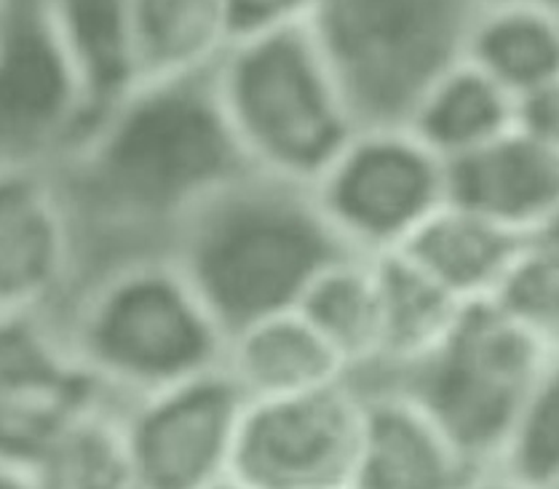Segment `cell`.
I'll return each instance as SVG.
<instances>
[{"mask_svg": "<svg viewBox=\"0 0 559 489\" xmlns=\"http://www.w3.org/2000/svg\"><path fill=\"white\" fill-rule=\"evenodd\" d=\"M346 254L311 184L247 171L177 225L171 260L230 337L297 310Z\"/></svg>", "mask_w": 559, "mask_h": 489, "instance_id": "obj_1", "label": "cell"}, {"mask_svg": "<svg viewBox=\"0 0 559 489\" xmlns=\"http://www.w3.org/2000/svg\"><path fill=\"white\" fill-rule=\"evenodd\" d=\"M99 204L127 219L180 225L247 175L234 129L204 75L136 83L73 151Z\"/></svg>", "mask_w": 559, "mask_h": 489, "instance_id": "obj_2", "label": "cell"}, {"mask_svg": "<svg viewBox=\"0 0 559 489\" xmlns=\"http://www.w3.org/2000/svg\"><path fill=\"white\" fill-rule=\"evenodd\" d=\"M214 88L249 169L313 184L361 123L313 25L241 35Z\"/></svg>", "mask_w": 559, "mask_h": 489, "instance_id": "obj_3", "label": "cell"}, {"mask_svg": "<svg viewBox=\"0 0 559 489\" xmlns=\"http://www.w3.org/2000/svg\"><path fill=\"white\" fill-rule=\"evenodd\" d=\"M68 348L103 391L136 402L223 367L228 335L169 258L105 276L83 297Z\"/></svg>", "mask_w": 559, "mask_h": 489, "instance_id": "obj_4", "label": "cell"}, {"mask_svg": "<svg viewBox=\"0 0 559 489\" xmlns=\"http://www.w3.org/2000/svg\"><path fill=\"white\" fill-rule=\"evenodd\" d=\"M485 0H326L313 29L361 123H404L466 57Z\"/></svg>", "mask_w": 559, "mask_h": 489, "instance_id": "obj_5", "label": "cell"}, {"mask_svg": "<svg viewBox=\"0 0 559 489\" xmlns=\"http://www.w3.org/2000/svg\"><path fill=\"white\" fill-rule=\"evenodd\" d=\"M549 359L507 310L487 300L463 308L431 354L383 385L413 396L479 468H492Z\"/></svg>", "mask_w": 559, "mask_h": 489, "instance_id": "obj_6", "label": "cell"}, {"mask_svg": "<svg viewBox=\"0 0 559 489\" xmlns=\"http://www.w3.org/2000/svg\"><path fill=\"white\" fill-rule=\"evenodd\" d=\"M311 188L361 258L402 252L450 201L448 164L407 123H365Z\"/></svg>", "mask_w": 559, "mask_h": 489, "instance_id": "obj_7", "label": "cell"}, {"mask_svg": "<svg viewBox=\"0 0 559 489\" xmlns=\"http://www.w3.org/2000/svg\"><path fill=\"white\" fill-rule=\"evenodd\" d=\"M365 426L356 380L249 402L234 481L247 489H350Z\"/></svg>", "mask_w": 559, "mask_h": 489, "instance_id": "obj_8", "label": "cell"}, {"mask_svg": "<svg viewBox=\"0 0 559 489\" xmlns=\"http://www.w3.org/2000/svg\"><path fill=\"white\" fill-rule=\"evenodd\" d=\"M247 404L223 367L136 398L121 417L132 489H214L234 479Z\"/></svg>", "mask_w": 559, "mask_h": 489, "instance_id": "obj_9", "label": "cell"}, {"mask_svg": "<svg viewBox=\"0 0 559 489\" xmlns=\"http://www.w3.org/2000/svg\"><path fill=\"white\" fill-rule=\"evenodd\" d=\"M88 127L86 94L51 0H0V155L73 153Z\"/></svg>", "mask_w": 559, "mask_h": 489, "instance_id": "obj_10", "label": "cell"}, {"mask_svg": "<svg viewBox=\"0 0 559 489\" xmlns=\"http://www.w3.org/2000/svg\"><path fill=\"white\" fill-rule=\"evenodd\" d=\"M75 217L44 158L0 155V313H35L64 289Z\"/></svg>", "mask_w": 559, "mask_h": 489, "instance_id": "obj_11", "label": "cell"}, {"mask_svg": "<svg viewBox=\"0 0 559 489\" xmlns=\"http://www.w3.org/2000/svg\"><path fill=\"white\" fill-rule=\"evenodd\" d=\"M361 391L365 426L350 489H463L479 474L413 396L383 383Z\"/></svg>", "mask_w": 559, "mask_h": 489, "instance_id": "obj_12", "label": "cell"}, {"mask_svg": "<svg viewBox=\"0 0 559 489\" xmlns=\"http://www.w3.org/2000/svg\"><path fill=\"white\" fill-rule=\"evenodd\" d=\"M450 201L527 238L559 206V153L514 127L448 164Z\"/></svg>", "mask_w": 559, "mask_h": 489, "instance_id": "obj_13", "label": "cell"}, {"mask_svg": "<svg viewBox=\"0 0 559 489\" xmlns=\"http://www.w3.org/2000/svg\"><path fill=\"white\" fill-rule=\"evenodd\" d=\"M463 306L496 300L525 258V238L448 201L402 249Z\"/></svg>", "mask_w": 559, "mask_h": 489, "instance_id": "obj_14", "label": "cell"}, {"mask_svg": "<svg viewBox=\"0 0 559 489\" xmlns=\"http://www.w3.org/2000/svg\"><path fill=\"white\" fill-rule=\"evenodd\" d=\"M223 369L247 402L297 396L350 380L346 361L297 310L230 335Z\"/></svg>", "mask_w": 559, "mask_h": 489, "instance_id": "obj_15", "label": "cell"}, {"mask_svg": "<svg viewBox=\"0 0 559 489\" xmlns=\"http://www.w3.org/2000/svg\"><path fill=\"white\" fill-rule=\"evenodd\" d=\"M136 83L204 75L234 44L225 0H129Z\"/></svg>", "mask_w": 559, "mask_h": 489, "instance_id": "obj_16", "label": "cell"}, {"mask_svg": "<svg viewBox=\"0 0 559 489\" xmlns=\"http://www.w3.org/2000/svg\"><path fill=\"white\" fill-rule=\"evenodd\" d=\"M404 123L444 164H453L516 127V99L468 59H461L420 94Z\"/></svg>", "mask_w": 559, "mask_h": 489, "instance_id": "obj_17", "label": "cell"}, {"mask_svg": "<svg viewBox=\"0 0 559 489\" xmlns=\"http://www.w3.org/2000/svg\"><path fill=\"white\" fill-rule=\"evenodd\" d=\"M372 260L380 291V359L374 369L389 380L431 354L466 306L407 254Z\"/></svg>", "mask_w": 559, "mask_h": 489, "instance_id": "obj_18", "label": "cell"}, {"mask_svg": "<svg viewBox=\"0 0 559 489\" xmlns=\"http://www.w3.org/2000/svg\"><path fill=\"white\" fill-rule=\"evenodd\" d=\"M59 33L79 70L92 127L136 86L129 0H51ZM88 127V129H92Z\"/></svg>", "mask_w": 559, "mask_h": 489, "instance_id": "obj_19", "label": "cell"}, {"mask_svg": "<svg viewBox=\"0 0 559 489\" xmlns=\"http://www.w3.org/2000/svg\"><path fill=\"white\" fill-rule=\"evenodd\" d=\"M463 59L520 103L559 75V16L531 5L487 0Z\"/></svg>", "mask_w": 559, "mask_h": 489, "instance_id": "obj_20", "label": "cell"}, {"mask_svg": "<svg viewBox=\"0 0 559 489\" xmlns=\"http://www.w3.org/2000/svg\"><path fill=\"white\" fill-rule=\"evenodd\" d=\"M297 313L332 345L350 380L380 359V291L374 260L346 254L326 267L297 306Z\"/></svg>", "mask_w": 559, "mask_h": 489, "instance_id": "obj_21", "label": "cell"}, {"mask_svg": "<svg viewBox=\"0 0 559 489\" xmlns=\"http://www.w3.org/2000/svg\"><path fill=\"white\" fill-rule=\"evenodd\" d=\"M33 487L132 489L121 417L107 413L103 402L86 409L35 474Z\"/></svg>", "mask_w": 559, "mask_h": 489, "instance_id": "obj_22", "label": "cell"}, {"mask_svg": "<svg viewBox=\"0 0 559 489\" xmlns=\"http://www.w3.org/2000/svg\"><path fill=\"white\" fill-rule=\"evenodd\" d=\"M492 468L535 489L559 481V356L546 361Z\"/></svg>", "mask_w": 559, "mask_h": 489, "instance_id": "obj_23", "label": "cell"}, {"mask_svg": "<svg viewBox=\"0 0 559 489\" xmlns=\"http://www.w3.org/2000/svg\"><path fill=\"white\" fill-rule=\"evenodd\" d=\"M86 374L68 339L46 330L35 313H0V398L64 385Z\"/></svg>", "mask_w": 559, "mask_h": 489, "instance_id": "obj_24", "label": "cell"}, {"mask_svg": "<svg viewBox=\"0 0 559 489\" xmlns=\"http://www.w3.org/2000/svg\"><path fill=\"white\" fill-rule=\"evenodd\" d=\"M549 356H559V267L527 254L496 297Z\"/></svg>", "mask_w": 559, "mask_h": 489, "instance_id": "obj_25", "label": "cell"}, {"mask_svg": "<svg viewBox=\"0 0 559 489\" xmlns=\"http://www.w3.org/2000/svg\"><path fill=\"white\" fill-rule=\"evenodd\" d=\"M225 5L236 40L267 29L313 25L326 0H225Z\"/></svg>", "mask_w": 559, "mask_h": 489, "instance_id": "obj_26", "label": "cell"}, {"mask_svg": "<svg viewBox=\"0 0 559 489\" xmlns=\"http://www.w3.org/2000/svg\"><path fill=\"white\" fill-rule=\"evenodd\" d=\"M516 127L559 153V75L516 103Z\"/></svg>", "mask_w": 559, "mask_h": 489, "instance_id": "obj_27", "label": "cell"}, {"mask_svg": "<svg viewBox=\"0 0 559 489\" xmlns=\"http://www.w3.org/2000/svg\"><path fill=\"white\" fill-rule=\"evenodd\" d=\"M525 249L533 258L559 267V206L525 238Z\"/></svg>", "mask_w": 559, "mask_h": 489, "instance_id": "obj_28", "label": "cell"}, {"mask_svg": "<svg viewBox=\"0 0 559 489\" xmlns=\"http://www.w3.org/2000/svg\"><path fill=\"white\" fill-rule=\"evenodd\" d=\"M463 489H535V487L514 479V476H509L507 470L501 468H481Z\"/></svg>", "mask_w": 559, "mask_h": 489, "instance_id": "obj_29", "label": "cell"}, {"mask_svg": "<svg viewBox=\"0 0 559 489\" xmlns=\"http://www.w3.org/2000/svg\"><path fill=\"white\" fill-rule=\"evenodd\" d=\"M0 489H35V487L22 470L11 468L9 463L0 461Z\"/></svg>", "mask_w": 559, "mask_h": 489, "instance_id": "obj_30", "label": "cell"}, {"mask_svg": "<svg viewBox=\"0 0 559 489\" xmlns=\"http://www.w3.org/2000/svg\"><path fill=\"white\" fill-rule=\"evenodd\" d=\"M487 3V0H485ZM501 3H520V5H531V9L546 11V14L559 16V0H501Z\"/></svg>", "mask_w": 559, "mask_h": 489, "instance_id": "obj_31", "label": "cell"}, {"mask_svg": "<svg viewBox=\"0 0 559 489\" xmlns=\"http://www.w3.org/2000/svg\"><path fill=\"white\" fill-rule=\"evenodd\" d=\"M214 489H247V487H241V485H239V481L228 479V481H225V485H219V487H214Z\"/></svg>", "mask_w": 559, "mask_h": 489, "instance_id": "obj_32", "label": "cell"}, {"mask_svg": "<svg viewBox=\"0 0 559 489\" xmlns=\"http://www.w3.org/2000/svg\"><path fill=\"white\" fill-rule=\"evenodd\" d=\"M551 489H559V481H557V485H555V487H551Z\"/></svg>", "mask_w": 559, "mask_h": 489, "instance_id": "obj_33", "label": "cell"}]
</instances>
